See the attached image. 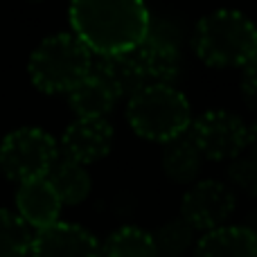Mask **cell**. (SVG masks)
<instances>
[{
    "label": "cell",
    "mask_w": 257,
    "mask_h": 257,
    "mask_svg": "<svg viewBox=\"0 0 257 257\" xmlns=\"http://www.w3.org/2000/svg\"><path fill=\"white\" fill-rule=\"evenodd\" d=\"M239 90L241 99L250 111H257V50L253 57L241 66V77H239Z\"/></svg>",
    "instance_id": "21"
},
{
    "label": "cell",
    "mask_w": 257,
    "mask_h": 257,
    "mask_svg": "<svg viewBox=\"0 0 257 257\" xmlns=\"http://www.w3.org/2000/svg\"><path fill=\"white\" fill-rule=\"evenodd\" d=\"M61 201L57 192L48 183V178H34V181L18 183L16 190V214L27 223V228H43L59 221L61 214Z\"/></svg>",
    "instance_id": "11"
},
{
    "label": "cell",
    "mask_w": 257,
    "mask_h": 257,
    "mask_svg": "<svg viewBox=\"0 0 257 257\" xmlns=\"http://www.w3.org/2000/svg\"><path fill=\"white\" fill-rule=\"evenodd\" d=\"M126 122L140 138L165 145L190 131L192 106L176 86L147 84L126 99Z\"/></svg>",
    "instance_id": "4"
},
{
    "label": "cell",
    "mask_w": 257,
    "mask_h": 257,
    "mask_svg": "<svg viewBox=\"0 0 257 257\" xmlns=\"http://www.w3.org/2000/svg\"><path fill=\"white\" fill-rule=\"evenodd\" d=\"M237 194L217 178H199L187 187L181 201V219L194 232H212L228 226L235 214Z\"/></svg>",
    "instance_id": "7"
},
{
    "label": "cell",
    "mask_w": 257,
    "mask_h": 257,
    "mask_svg": "<svg viewBox=\"0 0 257 257\" xmlns=\"http://www.w3.org/2000/svg\"><path fill=\"white\" fill-rule=\"evenodd\" d=\"M160 165H163L165 176L176 185H187L199 181L201 169H203V156L192 142V138L178 136L174 140L165 142L163 154H160Z\"/></svg>",
    "instance_id": "14"
},
{
    "label": "cell",
    "mask_w": 257,
    "mask_h": 257,
    "mask_svg": "<svg viewBox=\"0 0 257 257\" xmlns=\"http://www.w3.org/2000/svg\"><path fill=\"white\" fill-rule=\"evenodd\" d=\"M131 54L145 77V84L174 86V81L181 75L183 57L178 39L163 30H154L149 25L145 41Z\"/></svg>",
    "instance_id": "9"
},
{
    "label": "cell",
    "mask_w": 257,
    "mask_h": 257,
    "mask_svg": "<svg viewBox=\"0 0 257 257\" xmlns=\"http://www.w3.org/2000/svg\"><path fill=\"white\" fill-rule=\"evenodd\" d=\"M93 54L72 32H57L41 41L30 54L27 72L41 93H70L90 75Z\"/></svg>",
    "instance_id": "3"
},
{
    "label": "cell",
    "mask_w": 257,
    "mask_h": 257,
    "mask_svg": "<svg viewBox=\"0 0 257 257\" xmlns=\"http://www.w3.org/2000/svg\"><path fill=\"white\" fill-rule=\"evenodd\" d=\"M99 257H158V253L151 241V232L138 226H122L99 246Z\"/></svg>",
    "instance_id": "17"
},
{
    "label": "cell",
    "mask_w": 257,
    "mask_h": 257,
    "mask_svg": "<svg viewBox=\"0 0 257 257\" xmlns=\"http://www.w3.org/2000/svg\"><path fill=\"white\" fill-rule=\"evenodd\" d=\"M194 235L181 217H174L151 232V241L158 257H183L194 246Z\"/></svg>",
    "instance_id": "18"
},
{
    "label": "cell",
    "mask_w": 257,
    "mask_h": 257,
    "mask_svg": "<svg viewBox=\"0 0 257 257\" xmlns=\"http://www.w3.org/2000/svg\"><path fill=\"white\" fill-rule=\"evenodd\" d=\"M30 257H99V241L79 223L57 221L36 230Z\"/></svg>",
    "instance_id": "10"
},
{
    "label": "cell",
    "mask_w": 257,
    "mask_h": 257,
    "mask_svg": "<svg viewBox=\"0 0 257 257\" xmlns=\"http://www.w3.org/2000/svg\"><path fill=\"white\" fill-rule=\"evenodd\" d=\"M32 237V230L16 212L0 208V257H27Z\"/></svg>",
    "instance_id": "19"
},
{
    "label": "cell",
    "mask_w": 257,
    "mask_h": 257,
    "mask_svg": "<svg viewBox=\"0 0 257 257\" xmlns=\"http://www.w3.org/2000/svg\"><path fill=\"white\" fill-rule=\"evenodd\" d=\"M68 104L77 117H104L106 120V115L115 108L117 99L97 77L88 75L68 93Z\"/></svg>",
    "instance_id": "16"
},
{
    "label": "cell",
    "mask_w": 257,
    "mask_h": 257,
    "mask_svg": "<svg viewBox=\"0 0 257 257\" xmlns=\"http://www.w3.org/2000/svg\"><path fill=\"white\" fill-rule=\"evenodd\" d=\"M226 183L232 192L257 199V156L241 154L232 158L226 167Z\"/></svg>",
    "instance_id": "20"
},
{
    "label": "cell",
    "mask_w": 257,
    "mask_h": 257,
    "mask_svg": "<svg viewBox=\"0 0 257 257\" xmlns=\"http://www.w3.org/2000/svg\"><path fill=\"white\" fill-rule=\"evenodd\" d=\"M187 136L201 151L203 160H228L241 156L248 142V124L237 113L212 108L192 120Z\"/></svg>",
    "instance_id": "6"
},
{
    "label": "cell",
    "mask_w": 257,
    "mask_h": 257,
    "mask_svg": "<svg viewBox=\"0 0 257 257\" xmlns=\"http://www.w3.org/2000/svg\"><path fill=\"white\" fill-rule=\"evenodd\" d=\"M48 183L52 185V190L57 192L61 205H79L90 196L93 190V178H90L88 167L75 163V160L61 158L52 165V169L48 172Z\"/></svg>",
    "instance_id": "15"
},
{
    "label": "cell",
    "mask_w": 257,
    "mask_h": 257,
    "mask_svg": "<svg viewBox=\"0 0 257 257\" xmlns=\"http://www.w3.org/2000/svg\"><path fill=\"white\" fill-rule=\"evenodd\" d=\"M194 257H257V232L248 226H223L201 235Z\"/></svg>",
    "instance_id": "13"
},
{
    "label": "cell",
    "mask_w": 257,
    "mask_h": 257,
    "mask_svg": "<svg viewBox=\"0 0 257 257\" xmlns=\"http://www.w3.org/2000/svg\"><path fill=\"white\" fill-rule=\"evenodd\" d=\"M255 232H257V230H255Z\"/></svg>",
    "instance_id": "23"
},
{
    "label": "cell",
    "mask_w": 257,
    "mask_h": 257,
    "mask_svg": "<svg viewBox=\"0 0 257 257\" xmlns=\"http://www.w3.org/2000/svg\"><path fill=\"white\" fill-rule=\"evenodd\" d=\"M192 50L205 66L241 68L257 50V27L237 9H217L194 25Z\"/></svg>",
    "instance_id": "2"
},
{
    "label": "cell",
    "mask_w": 257,
    "mask_h": 257,
    "mask_svg": "<svg viewBox=\"0 0 257 257\" xmlns=\"http://www.w3.org/2000/svg\"><path fill=\"white\" fill-rule=\"evenodd\" d=\"M72 34L90 54H128L145 41L151 14L138 0H77L68 9Z\"/></svg>",
    "instance_id": "1"
},
{
    "label": "cell",
    "mask_w": 257,
    "mask_h": 257,
    "mask_svg": "<svg viewBox=\"0 0 257 257\" xmlns=\"http://www.w3.org/2000/svg\"><path fill=\"white\" fill-rule=\"evenodd\" d=\"M90 75H95L108 90L113 93V97L117 102L128 99L138 93L145 84L140 68H138L133 54H113V57H97L93 59L90 66Z\"/></svg>",
    "instance_id": "12"
},
{
    "label": "cell",
    "mask_w": 257,
    "mask_h": 257,
    "mask_svg": "<svg viewBox=\"0 0 257 257\" xmlns=\"http://www.w3.org/2000/svg\"><path fill=\"white\" fill-rule=\"evenodd\" d=\"M246 149H248V154L257 156V120L248 126V142H246Z\"/></svg>",
    "instance_id": "22"
},
{
    "label": "cell",
    "mask_w": 257,
    "mask_h": 257,
    "mask_svg": "<svg viewBox=\"0 0 257 257\" xmlns=\"http://www.w3.org/2000/svg\"><path fill=\"white\" fill-rule=\"evenodd\" d=\"M115 131L111 122L104 117H77L75 122L66 126L61 133L59 156L68 160H75L79 165H90L106 158L113 149Z\"/></svg>",
    "instance_id": "8"
},
{
    "label": "cell",
    "mask_w": 257,
    "mask_h": 257,
    "mask_svg": "<svg viewBox=\"0 0 257 257\" xmlns=\"http://www.w3.org/2000/svg\"><path fill=\"white\" fill-rule=\"evenodd\" d=\"M59 160V145L39 126H21L0 140V172L16 183L45 178Z\"/></svg>",
    "instance_id": "5"
}]
</instances>
